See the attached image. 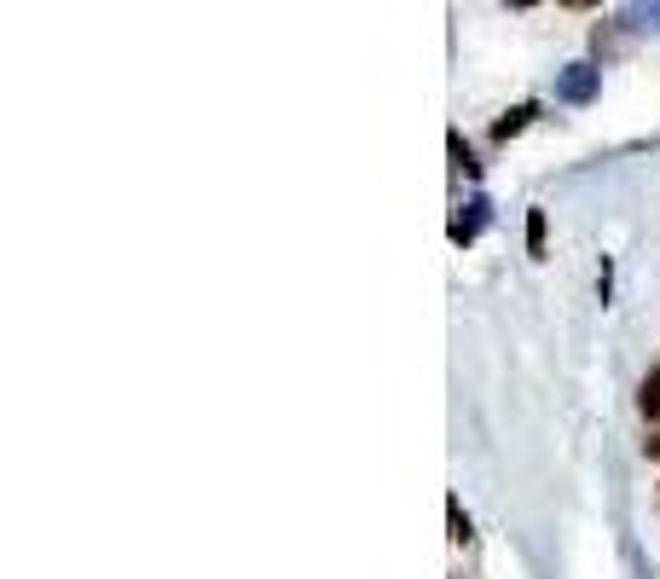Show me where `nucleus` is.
Segmentation results:
<instances>
[{
  "label": "nucleus",
  "mask_w": 660,
  "mask_h": 579,
  "mask_svg": "<svg viewBox=\"0 0 660 579\" xmlns=\"http://www.w3.org/2000/svg\"><path fill=\"white\" fill-rule=\"evenodd\" d=\"M597 75H602V70H591V64H568L563 82H556V93H563L568 105H586V99L597 93Z\"/></svg>",
  "instance_id": "1"
},
{
  "label": "nucleus",
  "mask_w": 660,
  "mask_h": 579,
  "mask_svg": "<svg viewBox=\"0 0 660 579\" xmlns=\"http://www.w3.org/2000/svg\"><path fill=\"white\" fill-rule=\"evenodd\" d=\"M487 226V197H475L470 204V215H458L452 220V244H475V232Z\"/></svg>",
  "instance_id": "2"
},
{
  "label": "nucleus",
  "mask_w": 660,
  "mask_h": 579,
  "mask_svg": "<svg viewBox=\"0 0 660 579\" xmlns=\"http://www.w3.org/2000/svg\"><path fill=\"white\" fill-rule=\"evenodd\" d=\"M533 116H539V105H516V111H504V116L493 122V139H516Z\"/></svg>",
  "instance_id": "3"
},
{
  "label": "nucleus",
  "mask_w": 660,
  "mask_h": 579,
  "mask_svg": "<svg viewBox=\"0 0 660 579\" xmlns=\"http://www.w3.org/2000/svg\"><path fill=\"white\" fill-rule=\"evenodd\" d=\"M638 406H643V417H660V371H649V376H643Z\"/></svg>",
  "instance_id": "4"
},
{
  "label": "nucleus",
  "mask_w": 660,
  "mask_h": 579,
  "mask_svg": "<svg viewBox=\"0 0 660 579\" xmlns=\"http://www.w3.org/2000/svg\"><path fill=\"white\" fill-rule=\"evenodd\" d=\"M527 249H533V256H545V209L527 215Z\"/></svg>",
  "instance_id": "5"
},
{
  "label": "nucleus",
  "mask_w": 660,
  "mask_h": 579,
  "mask_svg": "<svg viewBox=\"0 0 660 579\" xmlns=\"http://www.w3.org/2000/svg\"><path fill=\"white\" fill-rule=\"evenodd\" d=\"M446 516H452V545H470V516H464V505H458V498L446 505Z\"/></svg>",
  "instance_id": "6"
},
{
  "label": "nucleus",
  "mask_w": 660,
  "mask_h": 579,
  "mask_svg": "<svg viewBox=\"0 0 660 579\" xmlns=\"http://www.w3.org/2000/svg\"><path fill=\"white\" fill-rule=\"evenodd\" d=\"M452 163H458V168H464V174H481V163H475V157H470V145H464V139H458V134H452Z\"/></svg>",
  "instance_id": "7"
},
{
  "label": "nucleus",
  "mask_w": 660,
  "mask_h": 579,
  "mask_svg": "<svg viewBox=\"0 0 660 579\" xmlns=\"http://www.w3.org/2000/svg\"><path fill=\"white\" fill-rule=\"evenodd\" d=\"M643 458H654V464H660V430H649V435H643Z\"/></svg>",
  "instance_id": "8"
},
{
  "label": "nucleus",
  "mask_w": 660,
  "mask_h": 579,
  "mask_svg": "<svg viewBox=\"0 0 660 579\" xmlns=\"http://www.w3.org/2000/svg\"><path fill=\"white\" fill-rule=\"evenodd\" d=\"M556 7H568V12H586V7H597V0H556Z\"/></svg>",
  "instance_id": "9"
},
{
  "label": "nucleus",
  "mask_w": 660,
  "mask_h": 579,
  "mask_svg": "<svg viewBox=\"0 0 660 579\" xmlns=\"http://www.w3.org/2000/svg\"><path fill=\"white\" fill-rule=\"evenodd\" d=\"M504 7H516V12H527V7H539V0H504Z\"/></svg>",
  "instance_id": "10"
}]
</instances>
